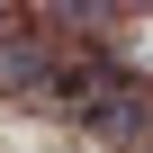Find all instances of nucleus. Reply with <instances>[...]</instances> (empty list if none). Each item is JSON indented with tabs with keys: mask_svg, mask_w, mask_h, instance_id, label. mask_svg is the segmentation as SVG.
Returning <instances> with one entry per match:
<instances>
[{
	"mask_svg": "<svg viewBox=\"0 0 153 153\" xmlns=\"http://www.w3.org/2000/svg\"><path fill=\"white\" fill-rule=\"evenodd\" d=\"M0 90H54L45 54H36V45H9V54H0Z\"/></svg>",
	"mask_w": 153,
	"mask_h": 153,
	"instance_id": "f257e3e1",
	"label": "nucleus"
}]
</instances>
